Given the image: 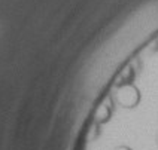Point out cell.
<instances>
[{"label": "cell", "mask_w": 158, "mask_h": 150, "mask_svg": "<svg viewBox=\"0 0 158 150\" xmlns=\"http://www.w3.org/2000/svg\"><path fill=\"white\" fill-rule=\"evenodd\" d=\"M140 89L134 83H123L115 91V101L123 109H136L140 104Z\"/></svg>", "instance_id": "1"}, {"label": "cell", "mask_w": 158, "mask_h": 150, "mask_svg": "<svg viewBox=\"0 0 158 150\" xmlns=\"http://www.w3.org/2000/svg\"><path fill=\"white\" fill-rule=\"evenodd\" d=\"M112 150H133L131 147H128V146H125V144H121V146H116V147H114Z\"/></svg>", "instance_id": "3"}, {"label": "cell", "mask_w": 158, "mask_h": 150, "mask_svg": "<svg viewBox=\"0 0 158 150\" xmlns=\"http://www.w3.org/2000/svg\"><path fill=\"white\" fill-rule=\"evenodd\" d=\"M112 117V107L109 106L107 103H103L96 109V113H94V120L97 125H103L107 124Z\"/></svg>", "instance_id": "2"}, {"label": "cell", "mask_w": 158, "mask_h": 150, "mask_svg": "<svg viewBox=\"0 0 158 150\" xmlns=\"http://www.w3.org/2000/svg\"><path fill=\"white\" fill-rule=\"evenodd\" d=\"M155 143H157V146H158V131H157V134H155Z\"/></svg>", "instance_id": "4"}]
</instances>
